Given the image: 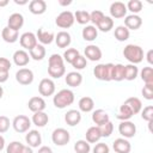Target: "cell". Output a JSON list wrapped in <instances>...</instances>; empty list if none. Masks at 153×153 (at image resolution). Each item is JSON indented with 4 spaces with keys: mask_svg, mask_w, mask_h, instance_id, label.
I'll return each instance as SVG.
<instances>
[{
    "mask_svg": "<svg viewBox=\"0 0 153 153\" xmlns=\"http://www.w3.org/2000/svg\"><path fill=\"white\" fill-rule=\"evenodd\" d=\"M146 60H147V62H148L149 65H153V50H152V49H149V50L147 51Z\"/></svg>",
    "mask_w": 153,
    "mask_h": 153,
    "instance_id": "db71d44e",
    "label": "cell"
},
{
    "mask_svg": "<svg viewBox=\"0 0 153 153\" xmlns=\"http://www.w3.org/2000/svg\"><path fill=\"white\" fill-rule=\"evenodd\" d=\"M99 130H100L102 137H109V136L112 134V131H114V124H112V122L109 121L108 123L100 126V127H99Z\"/></svg>",
    "mask_w": 153,
    "mask_h": 153,
    "instance_id": "7bdbcfd3",
    "label": "cell"
},
{
    "mask_svg": "<svg viewBox=\"0 0 153 153\" xmlns=\"http://www.w3.org/2000/svg\"><path fill=\"white\" fill-rule=\"evenodd\" d=\"M74 22V14L71 11H63L55 18V24L61 29H69Z\"/></svg>",
    "mask_w": 153,
    "mask_h": 153,
    "instance_id": "52a82bcc",
    "label": "cell"
},
{
    "mask_svg": "<svg viewBox=\"0 0 153 153\" xmlns=\"http://www.w3.org/2000/svg\"><path fill=\"white\" fill-rule=\"evenodd\" d=\"M65 73H66V67L62 56L59 54L50 55L48 60V74L54 79H59L63 76Z\"/></svg>",
    "mask_w": 153,
    "mask_h": 153,
    "instance_id": "6da1fadb",
    "label": "cell"
},
{
    "mask_svg": "<svg viewBox=\"0 0 153 153\" xmlns=\"http://www.w3.org/2000/svg\"><path fill=\"white\" fill-rule=\"evenodd\" d=\"M14 4H17V5H26V4H29V1L27 0H14Z\"/></svg>",
    "mask_w": 153,
    "mask_h": 153,
    "instance_id": "91938a15",
    "label": "cell"
},
{
    "mask_svg": "<svg viewBox=\"0 0 153 153\" xmlns=\"http://www.w3.org/2000/svg\"><path fill=\"white\" fill-rule=\"evenodd\" d=\"M11 61L6 57H0V72H10L11 69Z\"/></svg>",
    "mask_w": 153,
    "mask_h": 153,
    "instance_id": "816d5d0a",
    "label": "cell"
},
{
    "mask_svg": "<svg viewBox=\"0 0 153 153\" xmlns=\"http://www.w3.org/2000/svg\"><path fill=\"white\" fill-rule=\"evenodd\" d=\"M74 102V92L69 88H62L57 93H55L53 98V103L57 109H65L72 105Z\"/></svg>",
    "mask_w": 153,
    "mask_h": 153,
    "instance_id": "7a4b0ae2",
    "label": "cell"
},
{
    "mask_svg": "<svg viewBox=\"0 0 153 153\" xmlns=\"http://www.w3.org/2000/svg\"><path fill=\"white\" fill-rule=\"evenodd\" d=\"M29 55H30V59H32L35 61L43 60L45 57V48H44V45L37 43V45L29 51Z\"/></svg>",
    "mask_w": 153,
    "mask_h": 153,
    "instance_id": "1f68e13d",
    "label": "cell"
},
{
    "mask_svg": "<svg viewBox=\"0 0 153 153\" xmlns=\"http://www.w3.org/2000/svg\"><path fill=\"white\" fill-rule=\"evenodd\" d=\"M23 25H24V17H23V14H20V13H12L8 17L7 27H10L11 30L19 31V29H22Z\"/></svg>",
    "mask_w": 153,
    "mask_h": 153,
    "instance_id": "ac0fdd59",
    "label": "cell"
},
{
    "mask_svg": "<svg viewBox=\"0 0 153 153\" xmlns=\"http://www.w3.org/2000/svg\"><path fill=\"white\" fill-rule=\"evenodd\" d=\"M111 80H114V81H122V80H124V65L116 63V65L112 66Z\"/></svg>",
    "mask_w": 153,
    "mask_h": 153,
    "instance_id": "d6a6232c",
    "label": "cell"
},
{
    "mask_svg": "<svg viewBox=\"0 0 153 153\" xmlns=\"http://www.w3.org/2000/svg\"><path fill=\"white\" fill-rule=\"evenodd\" d=\"M54 41H55V43H56V45L59 48L65 49V48L69 47V44L72 42V37L67 31H60V32H57L55 35V39Z\"/></svg>",
    "mask_w": 153,
    "mask_h": 153,
    "instance_id": "7402d4cb",
    "label": "cell"
},
{
    "mask_svg": "<svg viewBox=\"0 0 153 153\" xmlns=\"http://www.w3.org/2000/svg\"><path fill=\"white\" fill-rule=\"evenodd\" d=\"M97 30L102 31V32H109L112 27H114V19L109 16H104V18L97 24Z\"/></svg>",
    "mask_w": 153,
    "mask_h": 153,
    "instance_id": "d590c367",
    "label": "cell"
},
{
    "mask_svg": "<svg viewBox=\"0 0 153 153\" xmlns=\"http://www.w3.org/2000/svg\"><path fill=\"white\" fill-rule=\"evenodd\" d=\"M142 25V18L137 14H129L124 17V26L128 30H137Z\"/></svg>",
    "mask_w": 153,
    "mask_h": 153,
    "instance_id": "d6986e66",
    "label": "cell"
},
{
    "mask_svg": "<svg viewBox=\"0 0 153 153\" xmlns=\"http://www.w3.org/2000/svg\"><path fill=\"white\" fill-rule=\"evenodd\" d=\"M81 36H82V38H84L85 41L92 42V41H94V39L97 38V36H98V30H97V27H96L94 25H86V26L82 29V31H81Z\"/></svg>",
    "mask_w": 153,
    "mask_h": 153,
    "instance_id": "83f0119b",
    "label": "cell"
},
{
    "mask_svg": "<svg viewBox=\"0 0 153 153\" xmlns=\"http://www.w3.org/2000/svg\"><path fill=\"white\" fill-rule=\"evenodd\" d=\"M118 133L124 139L134 137L136 134V126L131 121H121V123L118 124Z\"/></svg>",
    "mask_w": 153,
    "mask_h": 153,
    "instance_id": "9c48e42d",
    "label": "cell"
},
{
    "mask_svg": "<svg viewBox=\"0 0 153 153\" xmlns=\"http://www.w3.org/2000/svg\"><path fill=\"white\" fill-rule=\"evenodd\" d=\"M16 80L20 85H30L33 81V72L29 68H20L16 73Z\"/></svg>",
    "mask_w": 153,
    "mask_h": 153,
    "instance_id": "30bf717a",
    "label": "cell"
},
{
    "mask_svg": "<svg viewBox=\"0 0 153 153\" xmlns=\"http://www.w3.org/2000/svg\"><path fill=\"white\" fill-rule=\"evenodd\" d=\"M114 63H99L93 68V75L102 81H111V71Z\"/></svg>",
    "mask_w": 153,
    "mask_h": 153,
    "instance_id": "277c9868",
    "label": "cell"
},
{
    "mask_svg": "<svg viewBox=\"0 0 153 153\" xmlns=\"http://www.w3.org/2000/svg\"><path fill=\"white\" fill-rule=\"evenodd\" d=\"M31 122H32L35 126L42 128V127H45V126L48 124V122H49V116H48V114H45L44 111L33 112L32 118H31Z\"/></svg>",
    "mask_w": 153,
    "mask_h": 153,
    "instance_id": "4316f807",
    "label": "cell"
},
{
    "mask_svg": "<svg viewBox=\"0 0 153 153\" xmlns=\"http://www.w3.org/2000/svg\"><path fill=\"white\" fill-rule=\"evenodd\" d=\"M8 74H10V72H0V84L7 81V79H8Z\"/></svg>",
    "mask_w": 153,
    "mask_h": 153,
    "instance_id": "11a10c76",
    "label": "cell"
},
{
    "mask_svg": "<svg viewBox=\"0 0 153 153\" xmlns=\"http://www.w3.org/2000/svg\"><path fill=\"white\" fill-rule=\"evenodd\" d=\"M141 117L142 120L147 121V122H151L153 121V106L152 105H147L146 108L141 109Z\"/></svg>",
    "mask_w": 153,
    "mask_h": 153,
    "instance_id": "7dc6e473",
    "label": "cell"
},
{
    "mask_svg": "<svg viewBox=\"0 0 153 153\" xmlns=\"http://www.w3.org/2000/svg\"><path fill=\"white\" fill-rule=\"evenodd\" d=\"M124 104L130 108V110L133 111L134 115L139 114L141 111V109H142V102L137 97H129V98H127L124 100Z\"/></svg>",
    "mask_w": 153,
    "mask_h": 153,
    "instance_id": "4dcf8cb0",
    "label": "cell"
},
{
    "mask_svg": "<svg viewBox=\"0 0 153 153\" xmlns=\"http://www.w3.org/2000/svg\"><path fill=\"white\" fill-rule=\"evenodd\" d=\"M86 65H87V60H86L85 56H82V55H79V56L72 62V66H73L76 71L84 69V68L86 67Z\"/></svg>",
    "mask_w": 153,
    "mask_h": 153,
    "instance_id": "bcb514c9",
    "label": "cell"
},
{
    "mask_svg": "<svg viewBox=\"0 0 153 153\" xmlns=\"http://www.w3.org/2000/svg\"><path fill=\"white\" fill-rule=\"evenodd\" d=\"M85 136H86V141H87L88 143H96V142H98V141L102 139L99 127H97V126L90 127V128L86 130Z\"/></svg>",
    "mask_w": 153,
    "mask_h": 153,
    "instance_id": "484cf974",
    "label": "cell"
},
{
    "mask_svg": "<svg viewBox=\"0 0 153 153\" xmlns=\"http://www.w3.org/2000/svg\"><path fill=\"white\" fill-rule=\"evenodd\" d=\"M73 14H74V20H76V23L81 25H87V23L90 22V13L87 11L79 10Z\"/></svg>",
    "mask_w": 153,
    "mask_h": 153,
    "instance_id": "f35d334b",
    "label": "cell"
},
{
    "mask_svg": "<svg viewBox=\"0 0 153 153\" xmlns=\"http://www.w3.org/2000/svg\"><path fill=\"white\" fill-rule=\"evenodd\" d=\"M25 141L27 143L29 147L31 148H36V147H39L41 143H42V136H41V133L38 130H29L27 134L25 135Z\"/></svg>",
    "mask_w": 153,
    "mask_h": 153,
    "instance_id": "9a60e30c",
    "label": "cell"
},
{
    "mask_svg": "<svg viewBox=\"0 0 153 153\" xmlns=\"http://www.w3.org/2000/svg\"><path fill=\"white\" fill-rule=\"evenodd\" d=\"M79 55H80V53H79L78 49H75V48H68V49L65 50L62 59H63V61H66L67 63H71V65H72V62H73Z\"/></svg>",
    "mask_w": 153,
    "mask_h": 153,
    "instance_id": "ab89813d",
    "label": "cell"
},
{
    "mask_svg": "<svg viewBox=\"0 0 153 153\" xmlns=\"http://www.w3.org/2000/svg\"><path fill=\"white\" fill-rule=\"evenodd\" d=\"M139 75V68L136 67V65H126L124 66V79L128 81H133L137 78Z\"/></svg>",
    "mask_w": 153,
    "mask_h": 153,
    "instance_id": "e575fe53",
    "label": "cell"
},
{
    "mask_svg": "<svg viewBox=\"0 0 153 153\" xmlns=\"http://www.w3.org/2000/svg\"><path fill=\"white\" fill-rule=\"evenodd\" d=\"M27 108L32 112H39V111H44V109L47 108V103L42 97L35 96V97H31L29 99Z\"/></svg>",
    "mask_w": 153,
    "mask_h": 153,
    "instance_id": "4fadbf2b",
    "label": "cell"
},
{
    "mask_svg": "<svg viewBox=\"0 0 153 153\" xmlns=\"http://www.w3.org/2000/svg\"><path fill=\"white\" fill-rule=\"evenodd\" d=\"M55 82L53 81V79H49V78H44L39 81L38 84V92L41 96L43 97H50L55 93Z\"/></svg>",
    "mask_w": 153,
    "mask_h": 153,
    "instance_id": "ba28073f",
    "label": "cell"
},
{
    "mask_svg": "<svg viewBox=\"0 0 153 153\" xmlns=\"http://www.w3.org/2000/svg\"><path fill=\"white\" fill-rule=\"evenodd\" d=\"M8 5V0H0V7H5Z\"/></svg>",
    "mask_w": 153,
    "mask_h": 153,
    "instance_id": "94428289",
    "label": "cell"
},
{
    "mask_svg": "<svg viewBox=\"0 0 153 153\" xmlns=\"http://www.w3.org/2000/svg\"><path fill=\"white\" fill-rule=\"evenodd\" d=\"M69 140H71V134L65 128H56L51 133V141L56 146H65L69 142Z\"/></svg>",
    "mask_w": 153,
    "mask_h": 153,
    "instance_id": "5b68a950",
    "label": "cell"
},
{
    "mask_svg": "<svg viewBox=\"0 0 153 153\" xmlns=\"http://www.w3.org/2000/svg\"><path fill=\"white\" fill-rule=\"evenodd\" d=\"M12 127L17 133H26L30 130L31 120L25 115H18L13 118Z\"/></svg>",
    "mask_w": 153,
    "mask_h": 153,
    "instance_id": "8992f818",
    "label": "cell"
},
{
    "mask_svg": "<svg viewBox=\"0 0 153 153\" xmlns=\"http://www.w3.org/2000/svg\"><path fill=\"white\" fill-rule=\"evenodd\" d=\"M1 37L2 39L6 42V43H14L18 41L19 38V33L18 31H14V30H11L10 27H4L2 31H1Z\"/></svg>",
    "mask_w": 153,
    "mask_h": 153,
    "instance_id": "f546056e",
    "label": "cell"
},
{
    "mask_svg": "<svg viewBox=\"0 0 153 153\" xmlns=\"http://www.w3.org/2000/svg\"><path fill=\"white\" fill-rule=\"evenodd\" d=\"M72 4V0H67V1H63V0H59V5L60 6H68Z\"/></svg>",
    "mask_w": 153,
    "mask_h": 153,
    "instance_id": "6f0895ef",
    "label": "cell"
},
{
    "mask_svg": "<svg viewBox=\"0 0 153 153\" xmlns=\"http://www.w3.org/2000/svg\"><path fill=\"white\" fill-rule=\"evenodd\" d=\"M2 96H4V88H2V86H0V99L2 98Z\"/></svg>",
    "mask_w": 153,
    "mask_h": 153,
    "instance_id": "6125c7cd",
    "label": "cell"
},
{
    "mask_svg": "<svg viewBox=\"0 0 153 153\" xmlns=\"http://www.w3.org/2000/svg\"><path fill=\"white\" fill-rule=\"evenodd\" d=\"M134 116L133 111L130 110V108L128 105H126L124 103L120 106L118 109V112L116 115V118L120 120V121H130V118Z\"/></svg>",
    "mask_w": 153,
    "mask_h": 153,
    "instance_id": "836d02e7",
    "label": "cell"
},
{
    "mask_svg": "<svg viewBox=\"0 0 153 153\" xmlns=\"http://www.w3.org/2000/svg\"><path fill=\"white\" fill-rule=\"evenodd\" d=\"M140 76L145 84H153V68L151 66L143 67L140 72Z\"/></svg>",
    "mask_w": 153,
    "mask_h": 153,
    "instance_id": "74e56055",
    "label": "cell"
},
{
    "mask_svg": "<svg viewBox=\"0 0 153 153\" xmlns=\"http://www.w3.org/2000/svg\"><path fill=\"white\" fill-rule=\"evenodd\" d=\"M12 59H13V62H14L16 66H18V67H24V66H26V65L29 63V61H30V55H29V53H26L24 49H18V50L14 51Z\"/></svg>",
    "mask_w": 153,
    "mask_h": 153,
    "instance_id": "e0dca14e",
    "label": "cell"
},
{
    "mask_svg": "<svg viewBox=\"0 0 153 153\" xmlns=\"http://www.w3.org/2000/svg\"><path fill=\"white\" fill-rule=\"evenodd\" d=\"M5 148V139L2 135H0V152Z\"/></svg>",
    "mask_w": 153,
    "mask_h": 153,
    "instance_id": "680465c9",
    "label": "cell"
},
{
    "mask_svg": "<svg viewBox=\"0 0 153 153\" xmlns=\"http://www.w3.org/2000/svg\"><path fill=\"white\" fill-rule=\"evenodd\" d=\"M104 13L102 12V11H99V10H94V11H92L91 13H90V22L94 25V26H97V24L104 18Z\"/></svg>",
    "mask_w": 153,
    "mask_h": 153,
    "instance_id": "f6af8a7d",
    "label": "cell"
},
{
    "mask_svg": "<svg viewBox=\"0 0 153 153\" xmlns=\"http://www.w3.org/2000/svg\"><path fill=\"white\" fill-rule=\"evenodd\" d=\"M37 153H53V149L49 146H41Z\"/></svg>",
    "mask_w": 153,
    "mask_h": 153,
    "instance_id": "f5cc1de1",
    "label": "cell"
},
{
    "mask_svg": "<svg viewBox=\"0 0 153 153\" xmlns=\"http://www.w3.org/2000/svg\"><path fill=\"white\" fill-rule=\"evenodd\" d=\"M10 126H11L10 118H8L7 116L0 115V134L6 133V131L10 129Z\"/></svg>",
    "mask_w": 153,
    "mask_h": 153,
    "instance_id": "681fc988",
    "label": "cell"
},
{
    "mask_svg": "<svg viewBox=\"0 0 153 153\" xmlns=\"http://www.w3.org/2000/svg\"><path fill=\"white\" fill-rule=\"evenodd\" d=\"M123 56L131 65H137L143 60V49L137 44H127L123 49Z\"/></svg>",
    "mask_w": 153,
    "mask_h": 153,
    "instance_id": "3957f363",
    "label": "cell"
},
{
    "mask_svg": "<svg viewBox=\"0 0 153 153\" xmlns=\"http://www.w3.org/2000/svg\"><path fill=\"white\" fill-rule=\"evenodd\" d=\"M36 38H37V42H39L42 45H44V44H50L55 39V35L50 31L38 29L36 32Z\"/></svg>",
    "mask_w": 153,
    "mask_h": 153,
    "instance_id": "d4e9b609",
    "label": "cell"
},
{
    "mask_svg": "<svg viewBox=\"0 0 153 153\" xmlns=\"http://www.w3.org/2000/svg\"><path fill=\"white\" fill-rule=\"evenodd\" d=\"M92 121L97 127H100L110 121L109 114L103 109H97L92 112Z\"/></svg>",
    "mask_w": 153,
    "mask_h": 153,
    "instance_id": "ffe728a7",
    "label": "cell"
},
{
    "mask_svg": "<svg viewBox=\"0 0 153 153\" xmlns=\"http://www.w3.org/2000/svg\"><path fill=\"white\" fill-rule=\"evenodd\" d=\"M92 153H110V148L104 142H97L92 148Z\"/></svg>",
    "mask_w": 153,
    "mask_h": 153,
    "instance_id": "f907efd6",
    "label": "cell"
},
{
    "mask_svg": "<svg viewBox=\"0 0 153 153\" xmlns=\"http://www.w3.org/2000/svg\"><path fill=\"white\" fill-rule=\"evenodd\" d=\"M142 2L140 0H129L126 5L127 11H130L131 14H137L139 12L142 11Z\"/></svg>",
    "mask_w": 153,
    "mask_h": 153,
    "instance_id": "60d3db41",
    "label": "cell"
},
{
    "mask_svg": "<svg viewBox=\"0 0 153 153\" xmlns=\"http://www.w3.org/2000/svg\"><path fill=\"white\" fill-rule=\"evenodd\" d=\"M24 145L20 141H12L6 147V153H20Z\"/></svg>",
    "mask_w": 153,
    "mask_h": 153,
    "instance_id": "ee69618b",
    "label": "cell"
},
{
    "mask_svg": "<svg viewBox=\"0 0 153 153\" xmlns=\"http://www.w3.org/2000/svg\"><path fill=\"white\" fill-rule=\"evenodd\" d=\"M19 42H20V45L26 49V50H31L33 49L36 45H37V38H36V35L33 32H24L20 37H19Z\"/></svg>",
    "mask_w": 153,
    "mask_h": 153,
    "instance_id": "7c38bea8",
    "label": "cell"
},
{
    "mask_svg": "<svg viewBox=\"0 0 153 153\" xmlns=\"http://www.w3.org/2000/svg\"><path fill=\"white\" fill-rule=\"evenodd\" d=\"M110 16L111 18H116V19H120V18H124L127 16V7H126V4L122 2V1H115L110 5Z\"/></svg>",
    "mask_w": 153,
    "mask_h": 153,
    "instance_id": "8fae6325",
    "label": "cell"
},
{
    "mask_svg": "<svg viewBox=\"0 0 153 153\" xmlns=\"http://www.w3.org/2000/svg\"><path fill=\"white\" fill-rule=\"evenodd\" d=\"M65 121L71 127H74L76 124H79L80 121H81V114H80V111L79 110H75V109L68 110L65 114Z\"/></svg>",
    "mask_w": 153,
    "mask_h": 153,
    "instance_id": "603a6c76",
    "label": "cell"
},
{
    "mask_svg": "<svg viewBox=\"0 0 153 153\" xmlns=\"http://www.w3.org/2000/svg\"><path fill=\"white\" fill-rule=\"evenodd\" d=\"M141 93L145 99L152 100L153 99V84H145V86L141 90Z\"/></svg>",
    "mask_w": 153,
    "mask_h": 153,
    "instance_id": "c3c4849f",
    "label": "cell"
},
{
    "mask_svg": "<svg viewBox=\"0 0 153 153\" xmlns=\"http://www.w3.org/2000/svg\"><path fill=\"white\" fill-rule=\"evenodd\" d=\"M85 59L86 60H90V61H99L102 59V50L98 45H94V44H88L86 45L85 50Z\"/></svg>",
    "mask_w": 153,
    "mask_h": 153,
    "instance_id": "5bb4252c",
    "label": "cell"
},
{
    "mask_svg": "<svg viewBox=\"0 0 153 153\" xmlns=\"http://www.w3.org/2000/svg\"><path fill=\"white\" fill-rule=\"evenodd\" d=\"M20 153H33V151H32V148H31V147H29V146H25V145H24V147L22 148Z\"/></svg>",
    "mask_w": 153,
    "mask_h": 153,
    "instance_id": "9f6ffc18",
    "label": "cell"
},
{
    "mask_svg": "<svg viewBox=\"0 0 153 153\" xmlns=\"http://www.w3.org/2000/svg\"><path fill=\"white\" fill-rule=\"evenodd\" d=\"M29 11L36 16L43 14L47 11V2L44 0H31L29 2Z\"/></svg>",
    "mask_w": 153,
    "mask_h": 153,
    "instance_id": "44dd1931",
    "label": "cell"
},
{
    "mask_svg": "<svg viewBox=\"0 0 153 153\" xmlns=\"http://www.w3.org/2000/svg\"><path fill=\"white\" fill-rule=\"evenodd\" d=\"M65 81L69 87H78L82 82V75L79 72H69L65 76Z\"/></svg>",
    "mask_w": 153,
    "mask_h": 153,
    "instance_id": "cb8c5ba5",
    "label": "cell"
},
{
    "mask_svg": "<svg viewBox=\"0 0 153 153\" xmlns=\"http://www.w3.org/2000/svg\"><path fill=\"white\" fill-rule=\"evenodd\" d=\"M78 106H79V111H82V112H91L94 108V102L91 97L88 96H85L82 98L79 99V103H78Z\"/></svg>",
    "mask_w": 153,
    "mask_h": 153,
    "instance_id": "f1b7e54d",
    "label": "cell"
},
{
    "mask_svg": "<svg viewBox=\"0 0 153 153\" xmlns=\"http://www.w3.org/2000/svg\"><path fill=\"white\" fill-rule=\"evenodd\" d=\"M114 36L118 42H124V41H127L129 38L130 32L124 25H118L114 31Z\"/></svg>",
    "mask_w": 153,
    "mask_h": 153,
    "instance_id": "8d00e7d4",
    "label": "cell"
},
{
    "mask_svg": "<svg viewBox=\"0 0 153 153\" xmlns=\"http://www.w3.org/2000/svg\"><path fill=\"white\" fill-rule=\"evenodd\" d=\"M74 151L75 153H90L91 145L86 140H78L74 143Z\"/></svg>",
    "mask_w": 153,
    "mask_h": 153,
    "instance_id": "b9f144b4",
    "label": "cell"
},
{
    "mask_svg": "<svg viewBox=\"0 0 153 153\" xmlns=\"http://www.w3.org/2000/svg\"><path fill=\"white\" fill-rule=\"evenodd\" d=\"M112 148L115 153H129L131 149V145L128 141V139L118 137L112 142Z\"/></svg>",
    "mask_w": 153,
    "mask_h": 153,
    "instance_id": "2e32d148",
    "label": "cell"
}]
</instances>
